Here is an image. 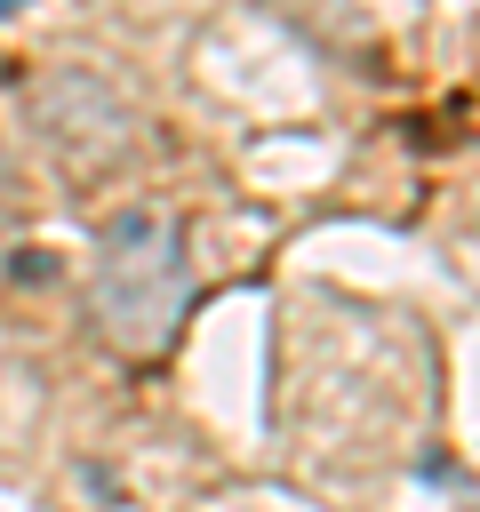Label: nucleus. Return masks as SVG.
Returning <instances> with one entry per match:
<instances>
[{
  "label": "nucleus",
  "instance_id": "2",
  "mask_svg": "<svg viewBox=\"0 0 480 512\" xmlns=\"http://www.w3.org/2000/svg\"><path fill=\"white\" fill-rule=\"evenodd\" d=\"M24 112H32V128H40L48 160H56L72 184H96V176H104V168H120V152H128V104H120L96 72H80V64H64V72L32 80Z\"/></svg>",
  "mask_w": 480,
  "mask_h": 512
},
{
  "label": "nucleus",
  "instance_id": "1",
  "mask_svg": "<svg viewBox=\"0 0 480 512\" xmlns=\"http://www.w3.org/2000/svg\"><path fill=\"white\" fill-rule=\"evenodd\" d=\"M80 312H88L96 344L128 368H160L176 352L184 312H192V248H184V216L168 200H128L96 224L88 272H80Z\"/></svg>",
  "mask_w": 480,
  "mask_h": 512
},
{
  "label": "nucleus",
  "instance_id": "3",
  "mask_svg": "<svg viewBox=\"0 0 480 512\" xmlns=\"http://www.w3.org/2000/svg\"><path fill=\"white\" fill-rule=\"evenodd\" d=\"M0 16H8V8H0Z\"/></svg>",
  "mask_w": 480,
  "mask_h": 512
}]
</instances>
